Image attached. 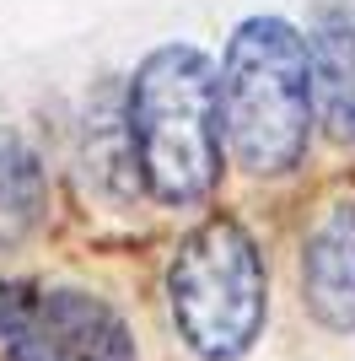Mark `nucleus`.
Instances as JSON below:
<instances>
[{
    "mask_svg": "<svg viewBox=\"0 0 355 361\" xmlns=\"http://www.w3.org/2000/svg\"><path fill=\"white\" fill-rule=\"evenodd\" d=\"M135 178L156 205L194 211L221 183V75L205 49L162 44L135 65L124 92Z\"/></svg>",
    "mask_w": 355,
    "mask_h": 361,
    "instance_id": "1",
    "label": "nucleus"
},
{
    "mask_svg": "<svg viewBox=\"0 0 355 361\" xmlns=\"http://www.w3.org/2000/svg\"><path fill=\"white\" fill-rule=\"evenodd\" d=\"M221 146L248 178H285L312 146L307 44L285 16L237 22L221 60Z\"/></svg>",
    "mask_w": 355,
    "mask_h": 361,
    "instance_id": "2",
    "label": "nucleus"
},
{
    "mask_svg": "<svg viewBox=\"0 0 355 361\" xmlns=\"http://www.w3.org/2000/svg\"><path fill=\"white\" fill-rule=\"evenodd\" d=\"M167 307L178 340L199 361H242L269 318V264L237 216H210L167 264Z\"/></svg>",
    "mask_w": 355,
    "mask_h": 361,
    "instance_id": "3",
    "label": "nucleus"
},
{
    "mask_svg": "<svg viewBox=\"0 0 355 361\" xmlns=\"http://www.w3.org/2000/svg\"><path fill=\"white\" fill-rule=\"evenodd\" d=\"M6 361H140V350L113 302L54 286L22 302V318L6 334Z\"/></svg>",
    "mask_w": 355,
    "mask_h": 361,
    "instance_id": "4",
    "label": "nucleus"
},
{
    "mask_svg": "<svg viewBox=\"0 0 355 361\" xmlns=\"http://www.w3.org/2000/svg\"><path fill=\"white\" fill-rule=\"evenodd\" d=\"M301 302L328 334H355V200H334L301 243Z\"/></svg>",
    "mask_w": 355,
    "mask_h": 361,
    "instance_id": "5",
    "label": "nucleus"
},
{
    "mask_svg": "<svg viewBox=\"0 0 355 361\" xmlns=\"http://www.w3.org/2000/svg\"><path fill=\"white\" fill-rule=\"evenodd\" d=\"M307 44L312 124H323L340 146H355V22L344 11H323Z\"/></svg>",
    "mask_w": 355,
    "mask_h": 361,
    "instance_id": "6",
    "label": "nucleus"
},
{
    "mask_svg": "<svg viewBox=\"0 0 355 361\" xmlns=\"http://www.w3.org/2000/svg\"><path fill=\"white\" fill-rule=\"evenodd\" d=\"M49 216V178L27 140L0 124V254L27 243Z\"/></svg>",
    "mask_w": 355,
    "mask_h": 361,
    "instance_id": "7",
    "label": "nucleus"
},
{
    "mask_svg": "<svg viewBox=\"0 0 355 361\" xmlns=\"http://www.w3.org/2000/svg\"><path fill=\"white\" fill-rule=\"evenodd\" d=\"M22 302H27V291H22V286H0V345H6V334L16 329V318H22Z\"/></svg>",
    "mask_w": 355,
    "mask_h": 361,
    "instance_id": "8",
    "label": "nucleus"
}]
</instances>
